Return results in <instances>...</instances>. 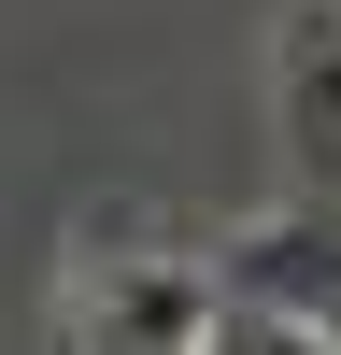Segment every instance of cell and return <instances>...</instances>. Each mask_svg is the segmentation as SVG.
<instances>
[{"instance_id": "obj_3", "label": "cell", "mask_w": 341, "mask_h": 355, "mask_svg": "<svg viewBox=\"0 0 341 355\" xmlns=\"http://www.w3.org/2000/svg\"><path fill=\"white\" fill-rule=\"evenodd\" d=\"M284 142L313 185H341V0H299L284 28Z\"/></svg>"}, {"instance_id": "obj_2", "label": "cell", "mask_w": 341, "mask_h": 355, "mask_svg": "<svg viewBox=\"0 0 341 355\" xmlns=\"http://www.w3.org/2000/svg\"><path fill=\"white\" fill-rule=\"evenodd\" d=\"M213 299L284 313V327H313V341L341 355V227H327V214H270V227H242V242L213 256Z\"/></svg>"}, {"instance_id": "obj_1", "label": "cell", "mask_w": 341, "mask_h": 355, "mask_svg": "<svg viewBox=\"0 0 341 355\" xmlns=\"http://www.w3.org/2000/svg\"><path fill=\"white\" fill-rule=\"evenodd\" d=\"M213 341V270L199 256H85L71 355H199Z\"/></svg>"}, {"instance_id": "obj_4", "label": "cell", "mask_w": 341, "mask_h": 355, "mask_svg": "<svg viewBox=\"0 0 341 355\" xmlns=\"http://www.w3.org/2000/svg\"><path fill=\"white\" fill-rule=\"evenodd\" d=\"M199 355H327L313 327H284V313H242V299H213V341Z\"/></svg>"}]
</instances>
